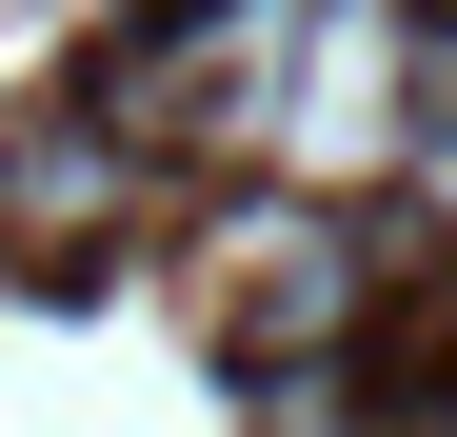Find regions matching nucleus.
<instances>
[{
  "mask_svg": "<svg viewBox=\"0 0 457 437\" xmlns=\"http://www.w3.org/2000/svg\"><path fill=\"white\" fill-rule=\"evenodd\" d=\"M437 417H457V398H437Z\"/></svg>",
  "mask_w": 457,
  "mask_h": 437,
  "instance_id": "nucleus-5",
  "label": "nucleus"
},
{
  "mask_svg": "<svg viewBox=\"0 0 457 437\" xmlns=\"http://www.w3.org/2000/svg\"><path fill=\"white\" fill-rule=\"evenodd\" d=\"M199 299H219V338H239L259 378H298V358H338V338L378 318V259H358V218H298V199H278V218L219 239Z\"/></svg>",
  "mask_w": 457,
  "mask_h": 437,
  "instance_id": "nucleus-3",
  "label": "nucleus"
},
{
  "mask_svg": "<svg viewBox=\"0 0 457 437\" xmlns=\"http://www.w3.org/2000/svg\"><path fill=\"white\" fill-rule=\"evenodd\" d=\"M437 100H457V60L398 21V0H319V40H298V80H278V139H259V160L338 199V179H378V160H418Z\"/></svg>",
  "mask_w": 457,
  "mask_h": 437,
  "instance_id": "nucleus-1",
  "label": "nucleus"
},
{
  "mask_svg": "<svg viewBox=\"0 0 457 437\" xmlns=\"http://www.w3.org/2000/svg\"><path fill=\"white\" fill-rule=\"evenodd\" d=\"M298 40H319V0H199L179 40H139V100H120V120L160 139V160H259Z\"/></svg>",
  "mask_w": 457,
  "mask_h": 437,
  "instance_id": "nucleus-2",
  "label": "nucleus"
},
{
  "mask_svg": "<svg viewBox=\"0 0 457 437\" xmlns=\"http://www.w3.org/2000/svg\"><path fill=\"white\" fill-rule=\"evenodd\" d=\"M139 218H160V139H139L120 100L0 139V259H100V239H139Z\"/></svg>",
  "mask_w": 457,
  "mask_h": 437,
  "instance_id": "nucleus-4",
  "label": "nucleus"
}]
</instances>
